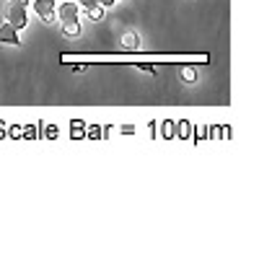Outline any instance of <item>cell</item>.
Returning a JSON list of instances; mask_svg holds the SVG:
<instances>
[{"label":"cell","instance_id":"obj_10","mask_svg":"<svg viewBox=\"0 0 259 259\" xmlns=\"http://www.w3.org/2000/svg\"><path fill=\"white\" fill-rule=\"evenodd\" d=\"M163 138H174V122H163Z\"/></svg>","mask_w":259,"mask_h":259},{"label":"cell","instance_id":"obj_4","mask_svg":"<svg viewBox=\"0 0 259 259\" xmlns=\"http://www.w3.org/2000/svg\"><path fill=\"white\" fill-rule=\"evenodd\" d=\"M0 41H3V45H11V47H18V45H21L18 29H13L8 21H3V24H0Z\"/></svg>","mask_w":259,"mask_h":259},{"label":"cell","instance_id":"obj_2","mask_svg":"<svg viewBox=\"0 0 259 259\" xmlns=\"http://www.w3.org/2000/svg\"><path fill=\"white\" fill-rule=\"evenodd\" d=\"M80 16V8L75 0H60V3L55 6V18L57 24H65V21H78Z\"/></svg>","mask_w":259,"mask_h":259},{"label":"cell","instance_id":"obj_5","mask_svg":"<svg viewBox=\"0 0 259 259\" xmlns=\"http://www.w3.org/2000/svg\"><path fill=\"white\" fill-rule=\"evenodd\" d=\"M122 50L124 52H140L143 45H140V36L135 31H124L122 34Z\"/></svg>","mask_w":259,"mask_h":259},{"label":"cell","instance_id":"obj_17","mask_svg":"<svg viewBox=\"0 0 259 259\" xmlns=\"http://www.w3.org/2000/svg\"><path fill=\"white\" fill-rule=\"evenodd\" d=\"M3 127H6V122H0V138H3Z\"/></svg>","mask_w":259,"mask_h":259},{"label":"cell","instance_id":"obj_1","mask_svg":"<svg viewBox=\"0 0 259 259\" xmlns=\"http://www.w3.org/2000/svg\"><path fill=\"white\" fill-rule=\"evenodd\" d=\"M3 21H8L13 29L21 31V29L29 26V13H26L24 6H18L16 0H8V3L3 6Z\"/></svg>","mask_w":259,"mask_h":259},{"label":"cell","instance_id":"obj_11","mask_svg":"<svg viewBox=\"0 0 259 259\" xmlns=\"http://www.w3.org/2000/svg\"><path fill=\"white\" fill-rule=\"evenodd\" d=\"M75 3H78V8H80V11H85V8H91V6L96 3V0H75Z\"/></svg>","mask_w":259,"mask_h":259},{"label":"cell","instance_id":"obj_6","mask_svg":"<svg viewBox=\"0 0 259 259\" xmlns=\"http://www.w3.org/2000/svg\"><path fill=\"white\" fill-rule=\"evenodd\" d=\"M60 26H62L65 36H78L80 34V24H78V21H65V24H60Z\"/></svg>","mask_w":259,"mask_h":259},{"label":"cell","instance_id":"obj_7","mask_svg":"<svg viewBox=\"0 0 259 259\" xmlns=\"http://www.w3.org/2000/svg\"><path fill=\"white\" fill-rule=\"evenodd\" d=\"M104 11H106L104 6H99V3H94L91 8H85V16H89L91 21H101V18H104Z\"/></svg>","mask_w":259,"mask_h":259},{"label":"cell","instance_id":"obj_16","mask_svg":"<svg viewBox=\"0 0 259 259\" xmlns=\"http://www.w3.org/2000/svg\"><path fill=\"white\" fill-rule=\"evenodd\" d=\"M16 3H18V6H24V8H29V3H31V0H16Z\"/></svg>","mask_w":259,"mask_h":259},{"label":"cell","instance_id":"obj_13","mask_svg":"<svg viewBox=\"0 0 259 259\" xmlns=\"http://www.w3.org/2000/svg\"><path fill=\"white\" fill-rule=\"evenodd\" d=\"M45 135H47V138H57V127H47Z\"/></svg>","mask_w":259,"mask_h":259},{"label":"cell","instance_id":"obj_8","mask_svg":"<svg viewBox=\"0 0 259 259\" xmlns=\"http://www.w3.org/2000/svg\"><path fill=\"white\" fill-rule=\"evenodd\" d=\"M182 78H184L187 83H194V80H197V70H194V68H184V70H182Z\"/></svg>","mask_w":259,"mask_h":259},{"label":"cell","instance_id":"obj_14","mask_svg":"<svg viewBox=\"0 0 259 259\" xmlns=\"http://www.w3.org/2000/svg\"><path fill=\"white\" fill-rule=\"evenodd\" d=\"M179 124H182V133H179V135L187 138V135H189V124H187V122H179Z\"/></svg>","mask_w":259,"mask_h":259},{"label":"cell","instance_id":"obj_12","mask_svg":"<svg viewBox=\"0 0 259 259\" xmlns=\"http://www.w3.org/2000/svg\"><path fill=\"white\" fill-rule=\"evenodd\" d=\"M96 3H99V6H104V8H112V6L117 3V0H96Z\"/></svg>","mask_w":259,"mask_h":259},{"label":"cell","instance_id":"obj_9","mask_svg":"<svg viewBox=\"0 0 259 259\" xmlns=\"http://www.w3.org/2000/svg\"><path fill=\"white\" fill-rule=\"evenodd\" d=\"M83 127H85L83 122H73V124H70V135H73V138H83Z\"/></svg>","mask_w":259,"mask_h":259},{"label":"cell","instance_id":"obj_15","mask_svg":"<svg viewBox=\"0 0 259 259\" xmlns=\"http://www.w3.org/2000/svg\"><path fill=\"white\" fill-rule=\"evenodd\" d=\"M24 135H26V138H34V135H36V130H34V127H26V130H24Z\"/></svg>","mask_w":259,"mask_h":259},{"label":"cell","instance_id":"obj_3","mask_svg":"<svg viewBox=\"0 0 259 259\" xmlns=\"http://www.w3.org/2000/svg\"><path fill=\"white\" fill-rule=\"evenodd\" d=\"M34 8V13L45 21V24H55V6H57V0H31L29 3Z\"/></svg>","mask_w":259,"mask_h":259}]
</instances>
